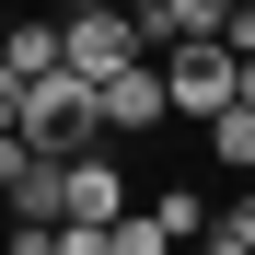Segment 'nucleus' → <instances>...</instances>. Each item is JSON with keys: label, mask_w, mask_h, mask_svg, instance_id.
I'll list each match as a JSON object with an SVG mask.
<instances>
[{"label": "nucleus", "mask_w": 255, "mask_h": 255, "mask_svg": "<svg viewBox=\"0 0 255 255\" xmlns=\"http://www.w3.org/2000/svg\"><path fill=\"white\" fill-rule=\"evenodd\" d=\"M232 105H255V58H232Z\"/></svg>", "instance_id": "obj_15"}, {"label": "nucleus", "mask_w": 255, "mask_h": 255, "mask_svg": "<svg viewBox=\"0 0 255 255\" xmlns=\"http://www.w3.org/2000/svg\"><path fill=\"white\" fill-rule=\"evenodd\" d=\"M12 116H23V81H12V70H0V128H12Z\"/></svg>", "instance_id": "obj_14"}, {"label": "nucleus", "mask_w": 255, "mask_h": 255, "mask_svg": "<svg viewBox=\"0 0 255 255\" xmlns=\"http://www.w3.org/2000/svg\"><path fill=\"white\" fill-rule=\"evenodd\" d=\"M128 58H139V12H116V0H93V12L58 23V70L105 81V70H128Z\"/></svg>", "instance_id": "obj_3"}, {"label": "nucleus", "mask_w": 255, "mask_h": 255, "mask_svg": "<svg viewBox=\"0 0 255 255\" xmlns=\"http://www.w3.org/2000/svg\"><path fill=\"white\" fill-rule=\"evenodd\" d=\"M0 70H12V81H47V70H58V23H47V12H12V35H0Z\"/></svg>", "instance_id": "obj_6"}, {"label": "nucleus", "mask_w": 255, "mask_h": 255, "mask_svg": "<svg viewBox=\"0 0 255 255\" xmlns=\"http://www.w3.org/2000/svg\"><path fill=\"white\" fill-rule=\"evenodd\" d=\"M0 255H58V221H12V244Z\"/></svg>", "instance_id": "obj_12"}, {"label": "nucleus", "mask_w": 255, "mask_h": 255, "mask_svg": "<svg viewBox=\"0 0 255 255\" xmlns=\"http://www.w3.org/2000/svg\"><path fill=\"white\" fill-rule=\"evenodd\" d=\"M35 162H47V151H35L23 128H0V197H23V186H35Z\"/></svg>", "instance_id": "obj_10"}, {"label": "nucleus", "mask_w": 255, "mask_h": 255, "mask_svg": "<svg viewBox=\"0 0 255 255\" xmlns=\"http://www.w3.org/2000/svg\"><path fill=\"white\" fill-rule=\"evenodd\" d=\"M232 0H151L139 12V47H186V35H221Z\"/></svg>", "instance_id": "obj_5"}, {"label": "nucleus", "mask_w": 255, "mask_h": 255, "mask_svg": "<svg viewBox=\"0 0 255 255\" xmlns=\"http://www.w3.org/2000/svg\"><path fill=\"white\" fill-rule=\"evenodd\" d=\"M186 255H255V244H232V232H197V244H186Z\"/></svg>", "instance_id": "obj_13"}, {"label": "nucleus", "mask_w": 255, "mask_h": 255, "mask_svg": "<svg viewBox=\"0 0 255 255\" xmlns=\"http://www.w3.org/2000/svg\"><path fill=\"white\" fill-rule=\"evenodd\" d=\"M93 116L116 128V139H139V128H162V116H174V105H162V70H151V58L105 70V81H93Z\"/></svg>", "instance_id": "obj_4"}, {"label": "nucleus", "mask_w": 255, "mask_h": 255, "mask_svg": "<svg viewBox=\"0 0 255 255\" xmlns=\"http://www.w3.org/2000/svg\"><path fill=\"white\" fill-rule=\"evenodd\" d=\"M151 221L174 232V255H186V244L209 232V197H197V186H162V197H151Z\"/></svg>", "instance_id": "obj_8"}, {"label": "nucleus", "mask_w": 255, "mask_h": 255, "mask_svg": "<svg viewBox=\"0 0 255 255\" xmlns=\"http://www.w3.org/2000/svg\"><path fill=\"white\" fill-rule=\"evenodd\" d=\"M162 105H174V116H221L232 105V47H221V35H186V47H162Z\"/></svg>", "instance_id": "obj_2"}, {"label": "nucleus", "mask_w": 255, "mask_h": 255, "mask_svg": "<svg viewBox=\"0 0 255 255\" xmlns=\"http://www.w3.org/2000/svg\"><path fill=\"white\" fill-rule=\"evenodd\" d=\"M35 12H47V23H70V12H93V0H35Z\"/></svg>", "instance_id": "obj_16"}, {"label": "nucleus", "mask_w": 255, "mask_h": 255, "mask_svg": "<svg viewBox=\"0 0 255 255\" xmlns=\"http://www.w3.org/2000/svg\"><path fill=\"white\" fill-rule=\"evenodd\" d=\"M209 162H221V174H255V105H221V116H209Z\"/></svg>", "instance_id": "obj_7"}, {"label": "nucleus", "mask_w": 255, "mask_h": 255, "mask_svg": "<svg viewBox=\"0 0 255 255\" xmlns=\"http://www.w3.org/2000/svg\"><path fill=\"white\" fill-rule=\"evenodd\" d=\"M209 232H232V244H255V186H244L232 209H209Z\"/></svg>", "instance_id": "obj_11"}, {"label": "nucleus", "mask_w": 255, "mask_h": 255, "mask_svg": "<svg viewBox=\"0 0 255 255\" xmlns=\"http://www.w3.org/2000/svg\"><path fill=\"white\" fill-rule=\"evenodd\" d=\"M232 12H255V0H232Z\"/></svg>", "instance_id": "obj_18"}, {"label": "nucleus", "mask_w": 255, "mask_h": 255, "mask_svg": "<svg viewBox=\"0 0 255 255\" xmlns=\"http://www.w3.org/2000/svg\"><path fill=\"white\" fill-rule=\"evenodd\" d=\"M23 139L35 151H47V162H70V151H93L105 139V116H93V81H81V70H47V81H23Z\"/></svg>", "instance_id": "obj_1"}, {"label": "nucleus", "mask_w": 255, "mask_h": 255, "mask_svg": "<svg viewBox=\"0 0 255 255\" xmlns=\"http://www.w3.org/2000/svg\"><path fill=\"white\" fill-rule=\"evenodd\" d=\"M105 255H174V232H162L151 209H128V221H105Z\"/></svg>", "instance_id": "obj_9"}, {"label": "nucleus", "mask_w": 255, "mask_h": 255, "mask_svg": "<svg viewBox=\"0 0 255 255\" xmlns=\"http://www.w3.org/2000/svg\"><path fill=\"white\" fill-rule=\"evenodd\" d=\"M116 12H151V0H116Z\"/></svg>", "instance_id": "obj_17"}]
</instances>
